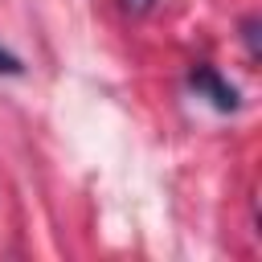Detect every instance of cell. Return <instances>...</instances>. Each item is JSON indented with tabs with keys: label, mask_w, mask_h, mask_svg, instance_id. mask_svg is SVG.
<instances>
[{
	"label": "cell",
	"mask_w": 262,
	"mask_h": 262,
	"mask_svg": "<svg viewBox=\"0 0 262 262\" xmlns=\"http://www.w3.org/2000/svg\"><path fill=\"white\" fill-rule=\"evenodd\" d=\"M25 66H20V57H12V53H4L0 49V74H20Z\"/></svg>",
	"instance_id": "obj_4"
},
{
	"label": "cell",
	"mask_w": 262,
	"mask_h": 262,
	"mask_svg": "<svg viewBox=\"0 0 262 262\" xmlns=\"http://www.w3.org/2000/svg\"><path fill=\"white\" fill-rule=\"evenodd\" d=\"M119 4H123V12L143 16V12H151V4H156V0H119Z\"/></svg>",
	"instance_id": "obj_3"
},
{
	"label": "cell",
	"mask_w": 262,
	"mask_h": 262,
	"mask_svg": "<svg viewBox=\"0 0 262 262\" xmlns=\"http://www.w3.org/2000/svg\"><path fill=\"white\" fill-rule=\"evenodd\" d=\"M242 41H246L250 57L258 61V57H262V45H258V16H246V20H242Z\"/></svg>",
	"instance_id": "obj_2"
},
{
	"label": "cell",
	"mask_w": 262,
	"mask_h": 262,
	"mask_svg": "<svg viewBox=\"0 0 262 262\" xmlns=\"http://www.w3.org/2000/svg\"><path fill=\"white\" fill-rule=\"evenodd\" d=\"M188 86H192L201 98H209L217 111H237V106H242V94H237V86H233V82H225V78H221L213 66H205V61L188 70Z\"/></svg>",
	"instance_id": "obj_1"
}]
</instances>
